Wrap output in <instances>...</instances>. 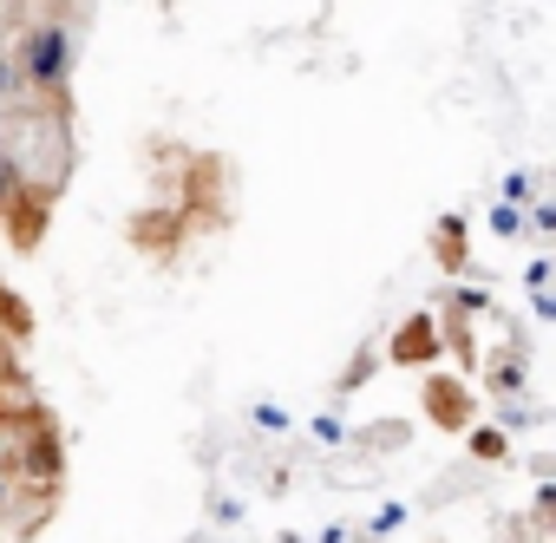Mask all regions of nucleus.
I'll return each mask as SVG.
<instances>
[{"label":"nucleus","instance_id":"nucleus-1","mask_svg":"<svg viewBox=\"0 0 556 543\" xmlns=\"http://www.w3.org/2000/svg\"><path fill=\"white\" fill-rule=\"evenodd\" d=\"M73 21H34L27 34H21V86H34V92H53V99H66V79H73Z\"/></svg>","mask_w":556,"mask_h":543},{"label":"nucleus","instance_id":"nucleus-2","mask_svg":"<svg viewBox=\"0 0 556 543\" xmlns=\"http://www.w3.org/2000/svg\"><path fill=\"white\" fill-rule=\"evenodd\" d=\"M439 354V341H432V315H413L406 328H400V341H393V361H432Z\"/></svg>","mask_w":556,"mask_h":543},{"label":"nucleus","instance_id":"nucleus-3","mask_svg":"<svg viewBox=\"0 0 556 543\" xmlns=\"http://www.w3.org/2000/svg\"><path fill=\"white\" fill-rule=\"evenodd\" d=\"M426 406H432L439 426H465V413H471L465 387H452V380H432V387H426Z\"/></svg>","mask_w":556,"mask_h":543},{"label":"nucleus","instance_id":"nucleus-4","mask_svg":"<svg viewBox=\"0 0 556 543\" xmlns=\"http://www.w3.org/2000/svg\"><path fill=\"white\" fill-rule=\"evenodd\" d=\"M27 203V177H21V157L14 151H0V216L21 210Z\"/></svg>","mask_w":556,"mask_h":543},{"label":"nucleus","instance_id":"nucleus-5","mask_svg":"<svg viewBox=\"0 0 556 543\" xmlns=\"http://www.w3.org/2000/svg\"><path fill=\"white\" fill-rule=\"evenodd\" d=\"M439 255H445V268H458V262H465V223H458V216H445V223H439Z\"/></svg>","mask_w":556,"mask_h":543},{"label":"nucleus","instance_id":"nucleus-6","mask_svg":"<svg viewBox=\"0 0 556 543\" xmlns=\"http://www.w3.org/2000/svg\"><path fill=\"white\" fill-rule=\"evenodd\" d=\"M491 387H497L504 400H510V393H523V361H517V354H510V361H497V367H491Z\"/></svg>","mask_w":556,"mask_h":543},{"label":"nucleus","instance_id":"nucleus-7","mask_svg":"<svg viewBox=\"0 0 556 543\" xmlns=\"http://www.w3.org/2000/svg\"><path fill=\"white\" fill-rule=\"evenodd\" d=\"M471 452H478L484 465H497V458H504L510 445H504V432H491V426H484V432H471Z\"/></svg>","mask_w":556,"mask_h":543},{"label":"nucleus","instance_id":"nucleus-8","mask_svg":"<svg viewBox=\"0 0 556 543\" xmlns=\"http://www.w3.org/2000/svg\"><path fill=\"white\" fill-rule=\"evenodd\" d=\"M523 197H536V177H530V171H510V177H504V203L517 210Z\"/></svg>","mask_w":556,"mask_h":543},{"label":"nucleus","instance_id":"nucleus-9","mask_svg":"<svg viewBox=\"0 0 556 543\" xmlns=\"http://www.w3.org/2000/svg\"><path fill=\"white\" fill-rule=\"evenodd\" d=\"M491 229H497L504 242H510V236H523V210H510V203H497V210H491Z\"/></svg>","mask_w":556,"mask_h":543},{"label":"nucleus","instance_id":"nucleus-10","mask_svg":"<svg viewBox=\"0 0 556 543\" xmlns=\"http://www.w3.org/2000/svg\"><path fill=\"white\" fill-rule=\"evenodd\" d=\"M523 229H536V236H543V229H556V210H549V203H530V216H523Z\"/></svg>","mask_w":556,"mask_h":543},{"label":"nucleus","instance_id":"nucleus-11","mask_svg":"<svg viewBox=\"0 0 556 543\" xmlns=\"http://www.w3.org/2000/svg\"><path fill=\"white\" fill-rule=\"evenodd\" d=\"M406 523V504H387L380 517H374V536H387V530H400Z\"/></svg>","mask_w":556,"mask_h":543},{"label":"nucleus","instance_id":"nucleus-12","mask_svg":"<svg viewBox=\"0 0 556 543\" xmlns=\"http://www.w3.org/2000/svg\"><path fill=\"white\" fill-rule=\"evenodd\" d=\"M0 92H21V79H14V66H0Z\"/></svg>","mask_w":556,"mask_h":543},{"label":"nucleus","instance_id":"nucleus-13","mask_svg":"<svg viewBox=\"0 0 556 543\" xmlns=\"http://www.w3.org/2000/svg\"><path fill=\"white\" fill-rule=\"evenodd\" d=\"M0 367H8V361H0Z\"/></svg>","mask_w":556,"mask_h":543}]
</instances>
